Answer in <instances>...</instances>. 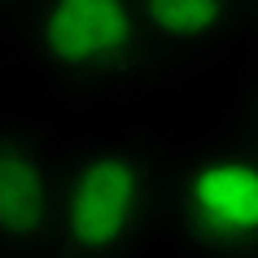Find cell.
I'll list each match as a JSON object with an SVG mask.
<instances>
[{
	"mask_svg": "<svg viewBox=\"0 0 258 258\" xmlns=\"http://www.w3.org/2000/svg\"><path fill=\"white\" fill-rule=\"evenodd\" d=\"M158 171L118 140L83 145L61 162L53 245L66 258H127L158 215Z\"/></svg>",
	"mask_w": 258,
	"mask_h": 258,
	"instance_id": "obj_1",
	"label": "cell"
},
{
	"mask_svg": "<svg viewBox=\"0 0 258 258\" xmlns=\"http://www.w3.org/2000/svg\"><path fill=\"white\" fill-rule=\"evenodd\" d=\"M166 206L184 241L215 254L258 249V140L210 145L171 175Z\"/></svg>",
	"mask_w": 258,
	"mask_h": 258,
	"instance_id": "obj_2",
	"label": "cell"
},
{
	"mask_svg": "<svg viewBox=\"0 0 258 258\" xmlns=\"http://www.w3.org/2000/svg\"><path fill=\"white\" fill-rule=\"evenodd\" d=\"M31 48L70 83H101L132 66L149 40L136 0H31Z\"/></svg>",
	"mask_w": 258,
	"mask_h": 258,
	"instance_id": "obj_3",
	"label": "cell"
},
{
	"mask_svg": "<svg viewBox=\"0 0 258 258\" xmlns=\"http://www.w3.org/2000/svg\"><path fill=\"white\" fill-rule=\"evenodd\" d=\"M57 179L61 162L40 140L0 132V245L35 249L53 241L57 219Z\"/></svg>",
	"mask_w": 258,
	"mask_h": 258,
	"instance_id": "obj_4",
	"label": "cell"
},
{
	"mask_svg": "<svg viewBox=\"0 0 258 258\" xmlns=\"http://www.w3.org/2000/svg\"><path fill=\"white\" fill-rule=\"evenodd\" d=\"M136 9L145 22L149 48H162V53L206 48L236 18H245L241 0H136Z\"/></svg>",
	"mask_w": 258,
	"mask_h": 258,
	"instance_id": "obj_5",
	"label": "cell"
},
{
	"mask_svg": "<svg viewBox=\"0 0 258 258\" xmlns=\"http://www.w3.org/2000/svg\"><path fill=\"white\" fill-rule=\"evenodd\" d=\"M249 132L258 140V83H254V92H249Z\"/></svg>",
	"mask_w": 258,
	"mask_h": 258,
	"instance_id": "obj_6",
	"label": "cell"
},
{
	"mask_svg": "<svg viewBox=\"0 0 258 258\" xmlns=\"http://www.w3.org/2000/svg\"><path fill=\"white\" fill-rule=\"evenodd\" d=\"M241 14H245V18H254V22H258V0H241Z\"/></svg>",
	"mask_w": 258,
	"mask_h": 258,
	"instance_id": "obj_7",
	"label": "cell"
},
{
	"mask_svg": "<svg viewBox=\"0 0 258 258\" xmlns=\"http://www.w3.org/2000/svg\"><path fill=\"white\" fill-rule=\"evenodd\" d=\"M14 5H18V0H14ZM27 5H31V0H27Z\"/></svg>",
	"mask_w": 258,
	"mask_h": 258,
	"instance_id": "obj_8",
	"label": "cell"
}]
</instances>
